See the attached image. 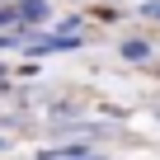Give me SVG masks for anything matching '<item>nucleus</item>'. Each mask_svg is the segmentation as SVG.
Returning a JSON list of instances; mask_svg holds the SVG:
<instances>
[{"mask_svg":"<svg viewBox=\"0 0 160 160\" xmlns=\"http://www.w3.org/2000/svg\"><path fill=\"white\" fill-rule=\"evenodd\" d=\"M122 57H127V61H151V42L127 38V42H122Z\"/></svg>","mask_w":160,"mask_h":160,"instance_id":"nucleus-1","label":"nucleus"},{"mask_svg":"<svg viewBox=\"0 0 160 160\" xmlns=\"http://www.w3.org/2000/svg\"><path fill=\"white\" fill-rule=\"evenodd\" d=\"M146 14H151V19H160V5H146Z\"/></svg>","mask_w":160,"mask_h":160,"instance_id":"nucleus-3","label":"nucleus"},{"mask_svg":"<svg viewBox=\"0 0 160 160\" xmlns=\"http://www.w3.org/2000/svg\"><path fill=\"white\" fill-rule=\"evenodd\" d=\"M0 28H14V33L24 28V19H19V10H14V5H0Z\"/></svg>","mask_w":160,"mask_h":160,"instance_id":"nucleus-2","label":"nucleus"}]
</instances>
